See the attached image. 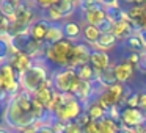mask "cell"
<instances>
[{
  "mask_svg": "<svg viewBox=\"0 0 146 133\" xmlns=\"http://www.w3.org/2000/svg\"><path fill=\"white\" fill-rule=\"evenodd\" d=\"M0 105H2V102H0Z\"/></svg>",
  "mask_w": 146,
  "mask_h": 133,
  "instance_id": "cell-49",
  "label": "cell"
},
{
  "mask_svg": "<svg viewBox=\"0 0 146 133\" xmlns=\"http://www.w3.org/2000/svg\"><path fill=\"white\" fill-rule=\"evenodd\" d=\"M137 35L140 36V38L143 39V42H145V45H146V30H137Z\"/></svg>",
  "mask_w": 146,
  "mask_h": 133,
  "instance_id": "cell-37",
  "label": "cell"
},
{
  "mask_svg": "<svg viewBox=\"0 0 146 133\" xmlns=\"http://www.w3.org/2000/svg\"><path fill=\"white\" fill-rule=\"evenodd\" d=\"M3 120L17 133L35 125L38 119L33 113V95L25 91H19L16 95H11L10 103L3 108Z\"/></svg>",
  "mask_w": 146,
  "mask_h": 133,
  "instance_id": "cell-1",
  "label": "cell"
},
{
  "mask_svg": "<svg viewBox=\"0 0 146 133\" xmlns=\"http://www.w3.org/2000/svg\"><path fill=\"white\" fill-rule=\"evenodd\" d=\"M83 111H85V107H83L77 99H74V100L66 102V103L54 114V117L57 120H60V122L69 124V122H76Z\"/></svg>",
  "mask_w": 146,
  "mask_h": 133,
  "instance_id": "cell-5",
  "label": "cell"
},
{
  "mask_svg": "<svg viewBox=\"0 0 146 133\" xmlns=\"http://www.w3.org/2000/svg\"><path fill=\"white\" fill-rule=\"evenodd\" d=\"M8 63L14 67L17 75H22L24 72H27V70L33 66V60L25 53V52H19V53L10 57V61H8Z\"/></svg>",
  "mask_w": 146,
  "mask_h": 133,
  "instance_id": "cell-10",
  "label": "cell"
},
{
  "mask_svg": "<svg viewBox=\"0 0 146 133\" xmlns=\"http://www.w3.org/2000/svg\"><path fill=\"white\" fill-rule=\"evenodd\" d=\"M116 77H115V69L113 64H111L108 69L102 70V72H98V77H96V85H99L102 89H107L110 86L116 85Z\"/></svg>",
  "mask_w": 146,
  "mask_h": 133,
  "instance_id": "cell-14",
  "label": "cell"
},
{
  "mask_svg": "<svg viewBox=\"0 0 146 133\" xmlns=\"http://www.w3.org/2000/svg\"><path fill=\"white\" fill-rule=\"evenodd\" d=\"M145 58H146V53H145Z\"/></svg>",
  "mask_w": 146,
  "mask_h": 133,
  "instance_id": "cell-48",
  "label": "cell"
},
{
  "mask_svg": "<svg viewBox=\"0 0 146 133\" xmlns=\"http://www.w3.org/2000/svg\"><path fill=\"white\" fill-rule=\"evenodd\" d=\"M19 133H38V128L33 125V127H29V128H25V130H21Z\"/></svg>",
  "mask_w": 146,
  "mask_h": 133,
  "instance_id": "cell-38",
  "label": "cell"
},
{
  "mask_svg": "<svg viewBox=\"0 0 146 133\" xmlns=\"http://www.w3.org/2000/svg\"><path fill=\"white\" fill-rule=\"evenodd\" d=\"M99 125H101V133H119L121 128H123V124L108 116L99 120Z\"/></svg>",
  "mask_w": 146,
  "mask_h": 133,
  "instance_id": "cell-20",
  "label": "cell"
},
{
  "mask_svg": "<svg viewBox=\"0 0 146 133\" xmlns=\"http://www.w3.org/2000/svg\"><path fill=\"white\" fill-rule=\"evenodd\" d=\"M76 122H77V124H79V125H80V127H82V128H83V127H86V125H88L90 122H91V119H90V116H88V114L85 113V111H83V113L80 114V117H79V119L76 120Z\"/></svg>",
  "mask_w": 146,
  "mask_h": 133,
  "instance_id": "cell-34",
  "label": "cell"
},
{
  "mask_svg": "<svg viewBox=\"0 0 146 133\" xmlns=\"http://www.w3.org/2000/svg\"><path fill=\"white\" fill-rule=\"evenodd\" d=\"M143 8H145V10H146V0H145V2H143Z\"/></svg>",
  "mask_w": 146,
  "mask_h": 133,
  "instance_id": "cell-45",
  "label": "cell"
},
{
  "mask_svg": "<svg viewBox=\"0 0 146 133\" xmlns=\"http://www.w3.org/2000/svg\"><path fill=\"white\" fill-rule=\"evenodd\" d=\"M46 13V20H49L50 24H60L61 20H64V16L63 13L60 11V8L57 7V5H54L52 8H49L47 11H44Z\"/></svg>",
  "mask_w": 146,
  "mask_h": 133,
  "instance_id": "cell-24",
  "label": "cell"
},
{
  "mask_svg": "<svg viewBox=\"0 0 146 133\" xmlns=\"http://www.w3.org/2000/svg\"><path fill=\"white\" fill-rule=\"evenodd\" d=\"M52 82H54L55 91L61 94H68V92L76 94L82 80L79 78L76 69L64 67V69H55V72H52Z\"/></svg>",
  "mask_w": 146,
  "mask_h": 133,
  "instance_id": "cell-4",
  "label": "cell"
},
{
  "mask_svg": "<svg viewBox=\"0 0 146 133\" xmlns=\"http://www.w3.org/2000/svg\"><path fill=\"white\" fill-rule=\"evenodd\" d=\"M57 2L58 0H39V2H36V5H38L41 10L47 11L49 8H52L54 5H57Z\"/></svg>",
  "mask_w": 146,
  "mask_h": 133,
  "instance_id": "cell-32",
  "label": "cell"
},
{
  "mask_svg": "<svg viewBox=\"0 0 146 133\" xmlns=\"http://www.w3.org/2000/svg\"><path fill=\"white\" fill-rule=\"evenodd\" d=\"M0 16L7 17L11 24L16 22V8H14L13 2H10V0L0 2Z\"/></svg>",
  "mask_w": 146,
  "mask_h": 133,
  "instance_id": "cell-23",
  "label": "cell"
},
{
  "mask_svg": "<svg viewBox=\"0 0 146 133\" xmlns=\"http://www.w3.org/2000/svg\"><path fill=\"white\" fill-rule=\"evenodd\" d=\"M0 22H2V16H0Z\"/></svg>",
  "mask_w": 146,
  "mask_h": 133,
  "instance_id": "cell-47",
  "label": "cell"
},
{
  "mask_svg": "<svg viewBox=\"0 0 146 133\" xmlns=\"http://www.w3.org/2000/svg\"><path fill=\"white\" fill-rule=\"evenodd\" d=\"M118 42L119 41L115 38L113 33H104V35H101V38L98 39V42L93 45V50H99V52L108 53V52H111L115 47H116Z\"/></svg>",
  "mask_w": 146,
  "mask_h": 133,
  "instance_id": "cell-13",
  "label": "cell"
},
{
  "mask_svg": "<svg viewBox=\"0 0 146 133\" xmlns=\"http://www.w3.org/2000/svg\"><path fill=\"white\" fill-rule=\"evenodd\" d=\"M63 30H64V36H66V39H69V41L76 42L77 39H79V36L82 35V27H80L79 22H74V20H66V22H63Z\"/></svg>",
  "mask_w": 146,
  "mask_h": 133,
  "instance_id": "cell-18",
  "label": "cell"
},
{
  "mask_svg": "<svg viewBox=\"0 0 146 133\" xmlns=\"http://www.w3.org/2000/svg\"><path fill=\"white\" fill-rule=\"evenodd\" d=\"M141 128L146 130V116H145V120H143V124H141Z\"/></svg>",
  "mask_w": 146,
  "mask_h": 133,
  "instance_id": "cell-43",
  "label": "cell"
},
{
  "mask_svg": "<svg viewBox=\"0 0 146 133\" xmlns=\"http://www.w3.org/2000/svg\"><path fill=\"white\" fill-rule=\"evenodd\" d=\"M66 39L64 36V30H63V24H52L50 28L47 32V36H46V44L52 45V44H57V42Z\"/></svg>",
  "mask_w": 146,
  "mask_h": 133,
  "instance_id": "cell-15",
  "label": "cell"
},
{
  "mask_svg": "<svg viewBox=\"0 0 146 133\" xmlns=\"http://www.w3.org/2000/svg\"><path fill=\"white\" fill-rule=\"evenodd\" d=\"M91 45H88L86 42H76L74 44V50H72V57H71L69 66L71 69H77L80 66L90 64V58H91Z\"/></svg>",
  "mask_w": 146,
  "mask_h": 133,
  "instance_id": "cell-6",
  "label": "cell"
},
{
  "mask_svg": "<svg viewBox=\"0 0 146 133\" xmlns=\"http://www.w3.org/2000/svg\"><path fill=\"white\" fill-rule=\"evenodd\" d=\"M82 36L85 39V42L88 45H94L98 42V39L101 38V32H99L98 27H93V25H85L82 30Z\"/></svg>",
  "mask_w": 146,
  "mask_h": 133,
  "instance_id": "cell-21",
  "label": "cell"
},
{
  "mask_svg": "<svg viewBox=\"0 0 146 133\" xmlns=\"http://www.w3.org/2000/svg\"><path fill=\"white\" fill-rule=\"evenodd\" d=\"M11 52H10V44L0 39V64H5L10 61Z\"/></svg>",
  "mask_w": 146,
  "mask_h": 133,
  "instance_id": "cell-26",
  "label": "cell"
},
{
  "mask_svg": "<svg viewBox=\"0 0 146 133\" xmlns=\"http://www.w3.org/2000/svg\"><path fill=\"white\" fill-rule=\"evenodd\" d=\"M74 44L76 42L69 41V39H63V41L57 42V44L49 45L44 60L47 61V64L57 67V69H64V67L69 66L72 50H74Z\"/></svg>",
  "mask_w": 146,
  "mask_h": 133,
  "instance_id": "cell-3",
  "label": "cell"
},
{
  "mask_svg": "<svg viewBox=\"0 0 146 133\" xmlns=\"http://www.w3.org/2000/svg\"><path fill=\"white\" fill-rule=\"evenodd\" d=\"M0 133H10V132L7 128H3V127H0Z\"/></svg>",
  "mask_w": 146,
  "mask_h": 133,
  "instance_id": "cell-44",
  "label": "cell"
},
{
  "mask_svg": "<svg viewBox=\"0 0 146 133\" xmlns=\"http://www.w3.org/2000/svg\"><path fill=\"white\" fill-rule=\"evenodd\" d=\"M126 60L129 61L130 64H133V66H140V63H141V60H143V55H140V53H127V57H126Z\"/></svg>",
  "mask_w": 146,
  "mask_h": 133,
  "instance_id": "cell-30",
  "label": "cell"
},
{
  "mask_svg": "<svg viewBox=\"0 0 146 133\" xmlns=\"http://www.w3.org/2000/svg\"><path fill=\"white\" fill-rule=\"evenodd\" d=\"M64 133H83V128L79 125L77 122H69L66 127V132Z\"/></svg>",
  "mask_w": 146,
  "mask_h": 133,
  "instance_id": "cell-33",
  "label": "cell"
},
{
  "mask_svg": "<svg viewBox=\"0 0 146 133\" xmlns=\"http://www.w3.org/2000/svg\"><path fill=\"white\" fill-rule=\"evenodd\" d=\"M113 69H115L116 82L118 83H123V85H126L129 80H132L133 74H135V66L130 64L126 58H124L123 61H119L118 64H113Z\"/></svg>",
  "mask_w": 146,
  "mask_h": 133,
  "instance_id": "cell-8",
  "label": "cell"
},
{
  "mask_svg": "<svg viewBox=\"0 0 146 133\" xmlns=\"http://www.w3.org/2000/svg\"><path fill=\"white\" fill-rule=\"evenodd\" d=\"M85 113L90 116V119L91 120H96V122H99V120H102L104 117H107V110H105L104 107H102L99 102L93 100L91 103H88L85 107Z\"/></svg>",
  "mask_w": 146,
  "mask_h": 133,
  "instance_id": "cell-16",
  "label": "cell"
},
{
  "mask_svg": "<svg viewBox=\"0 0 146 133\" xmlns=\"http://www.w3.org/2000/svg\"><path fill=\"white\" fill-rule=\"evenodd\" d=\"M113 25H115V20L108 16L104 22H101V25H99L98 28H99V32H101V35H104V33H111L113 32Z\"/></svg>",
  "mask_w": 146,
  "mask_h": 133,
  "instance_id": "cell-28",
  "label": "cell"
},
{
  "mask_svg": "<svg viewBox=\"0 0 146 133\" xmlns=\"http://www.w3.org/2000/svg\"><path fill=\"white\" fill-rule=\"evenodd\" d=\"M46 61V60H44ZM42 60L33 61V66L30 67L27 72H24L22 75H19V83L22 91L29 92V94H35L41 86L46 85L49 78H50V72H49L47 64Z\"/></svg>",
  "mask_w": 146,
  "mask_h": 133,
  "instance_id": "cell-2",
  "label": "cell"
},
{
  "mask_svg": "<svg viewBox=\"0 0 146 133\" xmlns=\"http://www.w3.org/2000/svg\"><path fill=\"white\" fill-rule=\"evenodd\" d=\"M83 133H101V125L96 120H91L86 127H83Z\"/></svg>",
  "mask_w": 146,
  "mask_h": 133,
  "instance_id": "cell-29",
  "label": "cell"
},
{
  "mask_svg": "<svg viewBox=\"0 0 146 133\" xmlns=\"http://www.w3.org/2000/svg\"><path fill=\"white\" fill-rule=\"evenodd\" d=\"M52 130H54L55 133H64L66 132V127H68V124H64V122H60V120H57L55 119L54 120V124H52Z\"/></svg>",
  "mask_w": 146,
  "mask_h": 133,
  "instance_id": "cell-31",
  "label": "cell"
},
{
  "mask_svg": "<svg viewBox=\"0 0 146 133\" xmlns=\"http://www.w3.org/2000/svg\"><path fill=\"white\" fill-rule=\"evenodd\" d=\"M124 11H126V16L129 17L133 24H135L137 30H138L140 22H141L143 16L146 14V10L143 8V2H141V3H138V5H130V7L127 8V10H124Z\"/></svg>",
  "mask_w": 146,
  "mask_h": 133,
  "instance_id": "cell-19",
  "label": "cell"
},
{
  "mask_svg": "<svg viewBox=\"0 0 146 133\" xmlns=\"http://www.w3.org/2000/svg\"><path fill=\"white\" fill-rule=\"evenodd\" d=\"M0 92H3V78H2V74H0Z\"/></svg>",
  "mask_w": 146,
  "mask_h": 133,
  "instance_id": "cell-41",
  "label": "cell"
},
{
  "mask_svg": "<svg viewBox=\"0 0 146 133\" xmlns=\"http://www.w3.org/2000/svg\"><path fill=\"white\" fill-rule=\"evenodd\" d=\"M135 132L137 133H146V130H143L141 127H138V128H135Z\"/></svg>",
  "mask_w": 146,
  "mask_h": 133,
  "instance_id": "cell-42",
  "label": "cell"
},
{
  "mask_svg": "<svg viewBox=\"0 0 146 133\" xmlns=\"http://www.w3.org/2000/svg\"><path fill=\"white\" fill-rule=\"evenodd\" d=\"M52 24L49 20H46L44 17H39L36 19L35 22L30 25V38L35 39L38 42H44L46 41V36H47V32L50 28Z\"/></svg>",
  "mask_w": 146,
  "mask_h": 133,
  "instance_id": "cell-9",
  "label": "cell"
},
{
  "mask_svg": "<svg viewBox=\"0 0 146 133\" xmlns=\"http://www.w3.org/2000/svg\"><path fill=\"white\" fill-rule=\"evenodd\" d=\"M124 47L129 50V53H140V55H145L146 53V45L143 42V39L140 38L137 33H133L126 42H124Z\"/></svg>",
  "mask_w": 146,
  "mask_h": 133,
  "instance_id": "cell-17",
  "label": "cell"
},
{
  "mask_svg": "<svg viewBox=\"0 0 146 133\" xmlns=\"http://www.w3.org/2000/svg\"><path fill=\"white\" fill-rule=\"evenodd\" d=\"M38 133H55V132L52 130L50 125H42V127L38 128Z\"/></svg>",
  "mask_w": 146,
  "mask_h": 133,
  "instance_id": "cell-36",
  "label": "cell"
},
{
  "mask_svg": "<svg viewBox=\"0 0 146 133\" xmlns=\"http://www.w3.org/2000/svg\"><path fill=\"white\" fill-rule=\"evenodd\" d=\"M90 64L94 67L96 72H102V70L108 69V67L111 66V58H110V55L105 53V52L93 50L91 58H90Z\"/></svg>",
  "mask_w": 146,
  "mask_h": 133,
  "instance_id": "cell-11",
  "label": "cell"
},
{
  "mask_svg": "<svg viewBox=\"0 0 146 133\" xmlns=\"http://www.w3.org/2000/svg\"><path fill=\"white\" fill-rule=\"evenodd\" d=\"M138 110L146 116V91L140 94V107H138Z\"/></svg>",
  "mask_w": 146,
  "mask_h": 133,
  "instance_id": "cell-35",
  "label": "cell"
},
{
  "mask_svg": "<svg viewBox=\"0 0 146 133\" xmlns=\"http://www.w3.org/2000/svg\"><path fill=\"white\" fill-rule=\"evenodd\" d=\"M138 30H146V14L143 16L141 22H140V25H138Z\"/></svg>",
  "mask_w": 146,
  "mask_h": 133,
  "instance_id": "cell-39",
  "label": "cell"
},
{
  "mask_svg": "<svg viewBox=\"0 0 146 133\" xmlns=\"http://www.w3.org/2000/svg\"><path fill=\"white\" fill-rule=\"evenodd\" d=\"M76 72L82 82H96V77H98V72L94 70V67L91 64H85V66L77 67Z\"/></svg>",
  "mask_w": 146,
  "mask_h": 133,
  "instance_id": "cell-22",
  "label": "cell"
},
{
  "mask_svg": "<svg viewBox=\"0 0 146 133\" xmlns=\"http://www.w3.org/2000/svg\"><path fill=\"white\" fill-rule=\"evenodd\" d=\"M145 80H146V72H145Z\"/></svg>",
  "mask_w": 146,
  "mask_h": 133,
  "instance_id": "cell-46",
  "label": "cell"
},
{
  "mask_svg": "<svg viewBox=\"0 0 146 133\" xmlns=\"http://www.w3.org/2000/svg\"><path fill=\"white\" fill-rule=\"evenodd\" d=\"M140 94L141 92L137 91H130L127 94V97L124 99V108H138L140 107Z\"/></svg>",
  "mask_w": 146,
  "mask_h": 133,
  "instance_id": "cell-25",
  "label": "cell"
},
{
  "mask_svg": "<svg viewBox=\"0 0 146 133\" xmlns=\"http://www.w3.org/2000/svg\"><path fill=\"white\" fill-rule=\"evenodd\" d=\"M101 5L102 3H99L96 0H85V2H80V11L85 14V13H88V11H93V10H96V8H99Z\"/></svg>",
  "mask_w": 146,
  "mask_h": 133,
  "instance_id": "cell-27",
  "label": "cell"
},
{
  "mask_svg": "<svg viewBox=\"0 0 146 133\" xmlns=\"http://www.w3.org/2000/svg\"><path fill=\"white\" fill-rule=\"evenodd\" d=\"M143 120H145V114L138 108H127L126 107L121 111V124L126 128H132V130L138 128V127H141Z\"/></svg>",
  "mask_w": 146,
  "mask_h": 133,
  "instance_id": "cell-7",
  "label": "cell"
},
{
  "mask_svg": "<svg viewBox=\"0 0 146 133\" xmlns=\"http://www.w3.org/2000/svg\"><path fill=\"white\" fill-rule=\"evenodd\" d=\"M107 17H108V14H107V10L104 8V3H102L99 8H96V10L88 11V13L83 14L85 25H93V27H99L101 22H104Z\"/></svg>",
  "mask_w": 146,
  "mask_h": 133,
  "instance_id": "cell-12",
  "label": "cell"
},
{
  "mask_svg": "<svg viewBox=\"0 0 146 133\" xmlns=\"http://www.w3.org/2000/svg\"><path fill=\"white\" fill-rule=\"evenodd\" d=\"M119 133H137V132H135V130H132V128H126V127H123Z\"/></svg>",
  "mask_w": 146,
  "mask_h": 133,
  "instance_id": "cell-40",
  "label": "cell"
}]
</instances>
